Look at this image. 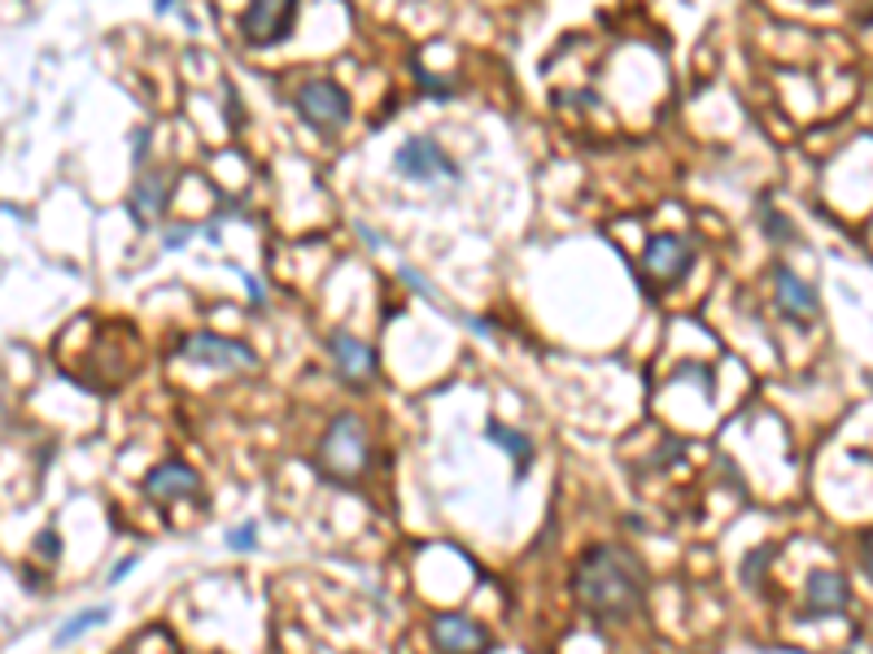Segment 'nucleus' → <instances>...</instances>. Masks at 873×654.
Listing matches in <instances>:
<instances>
[{"label":"nucleus","mask_w":873,"mask_h":654,"mask_svg":"<svg viewBox=\"0 0 873 654\" xmlns=\"http://www.w3.org/2000/svg\"><path fill=\"white\" fill-rule=\"evenodd\" d=\"M433 642L442 654H489V646H494L489 633L459 611H446V615L433 619Z\"/></svg>","instance_id":"obj_7"},{"label":"nucleus","mask_w":873,"mask_h":654,"mask_svg":"<svg viewBox=\"0 0 873 654\" xmlns=\"http://www.w3.org/2000/svg\"><path fill=\"white\" fill-rule=\"evenodd\" d=\"M572 594L594 619L624 624L647 603V572L624 546H590L572 572Z\"/></svg>","instance_id":"obj_1"},{"label":"nucleus","mask_w":873,"mask_h":654,"mask_svg":"<svg viewBox=\"0 0 873 654\" xmlns=\"http://www.w3.org/2000/svg\"><path fill=\"white\" fill-rule=\"evenodd\" d=\"M489 441H494V446H503V450L512 453V458H515V471H520V476L528 471V462H533V441H528V437H520L515 428H503V423H489Z\"/></svg>","instance_id":"obj_14"},{"label":"nucleus","mask_w":873,"mask_h":654,"mask_svg":"<svg viewBox=\"0 0 873 654\" xmlns=\"http://www.w3.org/2000/svg\"><path fill=\"white\" fill-rule=\"evenodd\" d=\"M105 619H109V606H93V611H84V615H75V619H66L61 628H57V646H70L79 633H88V628H101Z\"/></svg>","instance_id":"obj_15"},{"label":"nucleus","mask_w":873,"mask_h":654,"mask_svg":"<svg viewBox=\"0 0 873 654\" xmlns=\"http://www.w3.org/2000/svg\"><path fill=\"white\" fill-rule=\"evenodd\" d=\"M847 611V576L834 572V567H817L808 576V589H804V619H817V615H843Z\"/></svg>","instance_id":"obj_9"},{"label":"nucleus","mask_w":873,"mask_h":654,"mask_svg":"<svg viewBox=\"0 0 873 654\" xmlns=\"http://www.w3.org/2000/svg\"><path fill=\"white\" fill-rule=\"evenodd\" d=\"M319 467L323 476L341 480V485H355L362 471H367V423L359 414H337L323 437H319Z\"/></svg>","instance_id":"obj_2"},{"label":"nucleus","mask_w":873,"mask_h":654,"mask_svg":"<svg viewBox=\"0 0 873 654\" xmlns=\"http://www.w3.org/2000/svg\"><path fill=\"white\" fill-rule=\"evenodd\" d=\"M642 262H647V271H651L656 280L677 284V280L690 271L695 250H690L686 241H677V236H651V241H647V253H642Z\"/></svg>","instance_id":"obj_10"},{"label":"nucleus","mask_w":873,"mask_h":654,"mask_svg":"<svg viewBox=\"0 0 873 654\" xmlns=\"http://www.w3.org/2000/svg\"><path fill=\"white\" fill-rule=\"evenodd\" d=\"M171 4H175V0H154V9H157V13H166Z\"/></svg>","instance_id":"obj_24"},{"label":"nucleus","mask_w":873,"mask_h":654,"mask_svg":"<svg viewBox=\"0 0 873 654\" xmlns=\"http://www.w3.org/2000/svg\"><path fill=\"white\" fill-rule=\"evenodd\" d=\"M293 18H298V0H250L241 13V36L254 49H271V45L289 40Z\"/></svg>","instance_id":"obj_5"},{"label":"nucleus","mask_w":873,"mask_h":654,"mask_svg":"<svg viewBox=\"0 0 873 654\" xmlns=\"http://www.w3.org/2000/svg\"><path fill=\"white\" fill-rule=\"evenodd\" d=\"M132 567H136V554H132V558H118V563H114V572H109V585H118V580H123Z\"/></svg>","instance_id":"obj_22"},{"label":"nucleus","mask_w":873,"mask_h":654,"mask_svg":"<svg viewBox=\"0 0 873 654\" xmlns=\"http://www.w3.org/2000/svg\"><path fill=\"white\" fill-rule=\"evenodd\" d=\"M769 546H765V550H756V554H751V558H747V567H743V580H747V585H751V589H756V585H760V567H765V558H769Z\"/></svg>","instance_id":"obj_18"},{"label":"nucleus","mask_w":873,"mask_h":654,"mask_svg":"<svg viewBox=\"0 0 873 654\" xmlns=\"http://www.w3.org/2000/svg\"><path fill=\"white\" fill-rule=\"evenodd\" d=\"M254 546H258V528H254V524H241V528H232V533H227V550L250 554Z\"/></svg>","instance_id":"obj_16"},{"label":"nucleus","mask_w":873,"mask_h":654,"mask_svg":"<svg viewBox=\"0 0 873 654\" xmlns=\"http://www.w3.org/2000/svg\"><path fill=\"white\" fill-rule=\"evenodd\" d=\"M350 92L332 79H307L298 88V114L307 118L314 131H341L350 123Z\"/></svg>","instance_id":"obj_3"},{"label":"nucleus","mask_w":873,"mask_h":654,"mask_svg":"<svg viewBox=\"0 0 873 654\" xmlns=\"http://www.w3.org/2000/svg\"><path fill=\"white\" fill-rule=\"evenodd\" d=\"M245 289H250V302H254V305H266V293H262V284H258L254 275H245Z\"/></svg>","instance_id":"obj_23"},{"label":"nucleus","mask_w":873,"mask_h":654,"mask_svg":"<svg viewBox=\"0 0 873 654\" xmlns=\"http://www.w3.org/2000/svg\"><path fill=\"white\" fill-rule=\"evenodd\" d=\"M171 202V188H166V175H140L136 188H132V218L140 227H154L162 218V209Z\"/></svg>","instance_id":"obj_13"},{"label":"nucleus","mask_w":873,"mask_h":654,"mask_svg":"<svg viewBox=\"0 0 873 654\" xmlns=\"http://www.w3.org/2000/svg\"><path fill=\"white\" fill-rule=\"evenodd\" d=\"M180 353H184L188 362H197V367H219V371H254L258 367V358L250 345L227 341V336H214V332H193V336H184Z\"/></svg>","instance_id":"obj_6"},{"label":"nucleus","mask_w":873,"mask_h":654,"mask_svg":"<svg viewBox=\"0 0 873 654\" xmlns=\"http://www.w3.org/2000/svg\"><path fill=\"white\" fill-rule=\"evenodd\" d=\"M36 554H40V558H49V563H57V554H61V537H57L52 528H49V533H40V541H36Z\"/></svg>","instance_id":"obj_19"},{"label":"nucleus","mask_w":873,"mask_h":654,"mask_svg":"<svg viewBox=\"0 0 873 654\" xmlns=\"http://www.w3.org/2000/svg\"><path fill=\"white\" fill-rule=\"evenodd\" d=\"M328 353H332V367L346 384H371L376 380V353L367 341L350 336V332H332L328 336Z\"/></svg>","instance_id":"obj_8"},{"label":"nucleus","mask_w":873,"mask_h":654,"mask_svg":"<svg viewBox=\"0 0 873 654\" xmlns=\"http://www.w3.org/2000/svg\"><path fill=\"white\" fill-rule=\"evenodd\" d=\"M188 241H193V223H188V227H180V232H166V236H162V245H166V250H180V245H188Z\"/></svg>","instance_id":"obj_20"},{"label":"nucleus","mask_w":873,"mask_h":654,"mask_svg":"<svg viewBox=\"0 0 873 654\" xmlns=\"http://www.w3.org/2000/svg\"><path fill=\"white\" fill-rule=\"evenodd\" d=\"M197 489H202V480H197V471H193V467H184V462H162V467H154V471L145 476V494L157 498V502L193 498Z\"/></svg>","instance_id":"obj_12"},{"label":"nucleus","mask_w":873,"mask_h":654,"mask_svg":"<svg viewBox=\"0 0 873 654\" xmlns=\"http://www.w3.org/2000/svg\"><path fill=\"white\" fill-rule=\"evenodd\" d=\"M394 170L402 179H415V184H428V179H450L459 184V166L446 157V149L433 140V136H411L402 140L398 153H394Z\"/></svg>","instance_id":"obj_4"},{"label":"nucleus","mask_w":873,"mask_h":654,"mask_svg":"<svg viewBox=\"0 0 873 654\" xmlns=\"http://www.w3.org/2000/svg\"><path fill=\"white\" fill-rule=\"evenodd\" d=\"M415 75H419V88H424V97H437V101H446V97L455 92V88H450L446 79H433V75H428V70L419 66V61H415Z\"/></svg>","instance_id":"obj_17"},{"label":"nucleus","mask_w":873,"mask_h":654,"mask_svg":"<svg viewBox=\"0 0 873 654\" xmlns=\"http://www.w3.org/2000/svg\"><path fill=\"white\" fill-rule=\"evenodd\" d=\"M773 289H777V305H782V314L786 319H799V323H808V319H817V293L795 275V271H786V266H777L773 271Z\"/></svg>","instance_id":"obj_11"},{"label":"nucleus","mask_w":873,"mask_h":654,"mask_svg":"<svg viewBox=\"0 0 873 654\" xmlns=\"http://www.w3.org/2000/svg\"><path fill=\"white\" fill-rule=\"evenodd\" d=\"M861 567H865V576L873 580V528L861 537Z\"/></svg>","instance_id":"obj_21"}]
</instances>
